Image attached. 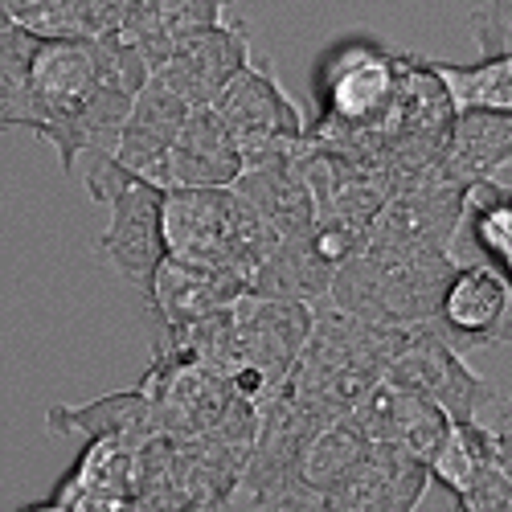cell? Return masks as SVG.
Masks as SVG:
<instances>
[{
	"label": "cell",
	"mask_w": 512,
	"mask_h": 512,
	"mask_svg": "<svg viewBox=\"0 0 512 512\" xmlns=\"http://www.w3.org/2000/svg\"><path fill=\"white\" fill-rule=\"evenodd\" d=\"M410 328L377 324L336 304H316L312 340L291 373V390L320 406L332 418H345L373 386L386 381V369L402 353Z\"/></svg>",
	"instance_id": "1"
},
{
	"label": "cell",
	"mask_w": 512,
	"mask_h": 512,
	"mask_svg": "<svg viewBox=\"0 0 512 512\" xmlns=\"http://www.w3.org/2000/svg\"><path fill=\"white\" fill-rule=\"evenodd\" d=\"M168 254L213 271H226L250 287L259 267L283 242L259 209L234 185L222 189H168L164 193Z\"/></svg>",
	"instance_id": "2"
},
{
	"label": "cell",
	"mask_w": 512,
	"mask_h": 512,
	"mask_svg": "<svg viewBox=\"0 0 512 512\" xmlns=\"http://www.w3.org/2000/svg\"><path fill=\"white\" fill-rule=\"evenodd\" d=\"M455 267L459 263L451 250L365 246L336 271L328 304L345 308L353 316H365V320H377V324H394V328L431 324Z\"/></svg>",
	"instance_id": "3"
},
{
	"label": "cell",
	"mask_w": 512,
	"mask_h": 512,
	"mask_svg": "<svg viewBox=\"0 0 512 512\" xmlns=\"http://www.w3.org/2000/svg\"><path fill=\"white\" fill-rule=\"evenodd\" d=\"M87 197L111 209L107 230L95 238V254L107 259L144 300L160 263L168 259V234H164V189L127 173L115 156H91L82 173Z\"/></svg>",
	"instance_id": "4"
},
{
	"label": "cell",
	"mask_w": 512,
	"mask_h": 512,
	"mask_svg": "<svg viewBox=\"0 0 512 512\" xmlns=\"http://www.w3.org/2000/svg\"><path fill=\"white\" fill-rule=\"evenodd\" d=\"M316 308L295 304V300H267V295L246 291L230 308V328H234V353H238V386L254 398L267 402L275 398L295 365H300L308 340H312Z\"/></svg>",
	"instance_id": "5"
},
{
	"label": "cell",
	"mask_w": 512,
	"mask_h": 512,
	"mask_svg": "<svg viewBox=\"0 0 512 512\" xmlns=\"http://www.w3.org/2000/svg\"><path fill=\"white\" fill-rule=\"evenodd\" d=\"M213 111L230 127V136L238 140L246 164L300 152L308 140V119H304L300 103L279 87L267 58H250L230 78V87L213 99Z\"/></svg>",
	"instance_id": "6"
},
{
	"label": "cell",
	"mask_w": 512,
	"mask_h": 512,
	"mask_svg": "<svg viewBox=\"0 0 512 512\" xmlns=\"http://www.w3.org/2000/svg\"><path fill=\"white\" fill-rule=\"evenodd\" d=\"M406 58L381 50L373 41H345L336 46L316 74V99L324 127H369L386 115L402 91Z\"/></svg>",
	"instance_id": "7"
},
{
	"label": "cell",
	"mask_w": 512,
	"mask_h": 512,
	"mask_svg": "<svg viewBox=\"0 0 512 512\" xmlns=\"http://www.w3.org/2000/svg\"><path fill=\"white\" fill-rule=\"evenodd\" d=\"M386 381L406 394H422L439 402L455 422H480V406L492 402L488 381H480L467 369L463 353L443 336L435 320L410 328L402 353L386 369Z\"/></svg>",
	"instance_id": "8"
},
{
	"label": "cell",
	"mask_w": 512,
	"mask_h": 512,
	"mask_svg": "<svg viewBox=\"0 0 512 512\" xmlns=\"http://www.w3.org/2000/svg\"><path fill=\"white\" fill-rule=\"evenodd\" d=\"M431 467L394 443L369 439L365 451L320 496L316 512H414Z\"/></svg>",
	"instance_id": "9"
},
{
	"label": "cell",
	"mask_w": 512,
	"mask_h": 512,
	"mask_svg": "<svg viewBox=\"0 0 512 512\" xmlns=\"http://www.w3.org/2000/svg\"><path fill=\"white\" fill-rule=\"evenodd\" d=\"M435 324L459 353H472L484 345H500L512 332V283L492 263H467L455 267Z\"/></svg>",
	"instance_id": "10"
},
{
	"label": "cell",
	"mask_w": 512,
	"mask_h": 512,
	"mask_svg": "<svg viewBox=\"0 0 512 512\" xmlns=\"http://www.w3.org/2000/svg\"><path fill=\"white\" fill-rule=\"evenodd\" d=\"M250 41H246V29L234 25V21H222L213 29H201V33H189L185 41H177L168 50L152 78L164 82L173 95H181L189 107H213L230 78L250 62Z\"/></svg>",
	"instance_id": "11"
},
{
	"label": "cell",
	"mask_w": 512,
	"mask_h": 512,
	"mask_svg": "<svg viewBox=\"0 0 512 512\" xmlns=\"http://www.w3.org/2000/svg\"><path fill=\"white\" fill-rule=\"evenodd\" d=\"M189 103L181 95H173L164 82L148 78V87L136 95L132 115H127L123 140L115 160L152 185H160L168 193V164H173V144L181 136V127L189 119Z\"/></svg>",
	"instance_id": "12"
},
{
	"label": "cell",
	"mask_w": 512,
	"mask_h": 512,
	"mask_svg": "<svg viewBox=\"0 0 512 512\" xmlns=\"http://www.w3.org/2000/svg\"><path fill=\"white\" fill-rule=\"evenodd\" d=\"M250 287L226 271H213V267H201V263H189V259H177L168 254L160 263L156 279H152V291H148V308L156 312L164 336L168 332H181L205 316H218L226 308H234Z\"/></svg>",
	"instance_id": "13"
},
{
	"label": "cell",
	"mask_w": 512,
	"mask_h": 512,
	"mask_svg": "<svg viewBox=\"0 0 512 512\" xmlns=\"http://www.w3.org/2000/svg\"><path fill=\"white\" fill-rule=\"evenodd\" d=\"M234 189L263 213L267 226L279 238H304V234H312L320 226L316 189H312V181L304 173L300 152L246 164L242 177L234 181Z\"/></svg>",
	"instance_id": "14"
},
{
	"label": "cell",
	"mask_w": 512,
	"mask_h": 512,
	"mask_svg": "<svg viewBox=\"0 0 512 512\" xmlns=\"http://www.w3.org/2000/svg\"><path fill=\"white\" fill-rule=\"evenodd\" d=\"M439 173L463 189L500 185L512 168V115L508 111H463L439 156Z\"/></svg>",
	"instance_id": "15"
},
{
	"label": "cell",
	"mask_w": 512,
	"mask_h": 512,
	"mask_svg": "<svg viewBox=\"0 0 512 512\" xmlns=\"http://www.w3.org/2000/svg\"><path fill=\"white\" fill-rule=\"evenodd\" d=\"M246 168V156L230 127L213 107H193L168 164V189H222L234 185Z\"/></svg>",
	"instance_id": "16"
},
{
	"label": "cell",
	"mask_w": 512,
	"mask_h": 512,
	"mask_svg": "<svg viewBox=\"0 0 512 512\" xmlns=\"http://www.w3.org/2000/svg\"><path fill=\"white\" fill-rule=\"evenodd\" d=\"M230 5L234 0H132L119 33L132 41V46L148 58V66L156 70V62L189 33L230 21L226 17Z\"/></svg>",
	"instance_id": "17"
},
{
	"label": "cell",
	"mask_w": 512,
	"mask_h": 512,
	"mask_svg": "<svg viewBox=\"0 0 512 512\" xmlns=\"http://www.w3.org/2000/svg\"><path fill=\"white\" fill-rule=\"evenodd\" d=\"M132 0H0V17L41 41L119 33Z\"/></svg>",
	"instance_id": "18"
},
{
	"label": "cell",
	"mask_w": 512,
	"mask_h": 512,
	"mask_svg": "<svg viewBox=\"0 0 512 512\" xmlns=\"http://www.w3.org/2000/svg\"><path fill=\"white\" fill-rule=\"evenodd\" d=\"M336 263L324 254L316 230L304 238H283L275 246V254L259 267V275L250 279L254 295H267V300H295V304H324L332 279H336Z\"/></svg>",
	"instance_id": "19"
},
{
	"label": "cell",
	"mask_w": 512,
	"mask_h": 512,
	"mask_svg": "<svg viewBox=\"0 0 512 512\" xmlns=\"http://www.w3.org/2000/svg\"><path fill=\"white\" fill-rule=\"evenodd\" d=\"M46 431L50 435H87L95 439H144L152 431V402L144 386L107 394L87 406H50L46 414Z\"/></svg>",
	"instance_id": "20"
},
{
	"label": "cell",
	"mask_w": 512,
	"mask_h": 512,
	"mask_svg": "<svg viewBox=\"0 0 512 512\" xmlns=\"http://www.w3.org/2000/svg\"><path fill=\"white\" fill-rule=\"evenodd\" d=\"M500 463V439L484 422H451V435L431 459V480L463 500Z\"/></svg>",
	"instance_id": "21"
},
{
	"label": "cell",
	"mask_w": 512,
	"mask_h": 512,
	"mask_svg": "<svg viewBox=\"0 0 512 512\" xmlns=\"http://www.w3.org/2000/svg\"><path fill=\"white\" fill-rule=\"evenodd\" d=\"M435 74L443 78L455 115L463 111H508L512 115V50L484 54L472 66L435 62Z\"/></svg>",
	"instance_id": "22"
},
{
	"label": "cell",
	"mask_w": 512,
	"mask_h": 512,
	"mask_svg": "<svg viewBox=\"0 0 512 512\" xmlns=\"http://www.w3.org/2000/svg\"><path fill=\"white\" fill-rule=\"evenodd\" d=\"M41 37L0 29V132H29L33 123V58Z\"/></svg>",
	"instance_id": "23"
},
{
	"label": "cell",
	"mask_w": 512,
	"mask_h": 512,
	"mask_svg": "<svg viewBox=\"0 0 512 512\" xmlns=\"http://www.w3.org/2000/svg\"><path fill=\"white\" fill-rule=\"evenodd\" d=\"M463 226L472 230V242L484 254V263L504 271L512 283V193L492 189V185H476L467 193Z\"/></svg>",
	"instance_id": "24"
},
{
	"label": "cell",
	"mask_w": 512,
	"mask_h": 512,
	"mask_svg": "<svg viewBox=\"0 0 512 512\" xmlns=\"http://www.w3.org/2000/svg\"><path fill=\"white\" fill-rule=\"evenodd\" d=\"M472 37L484 54H508L512 50V0H492V5L472 13Z\"/></svg>",
	"instance_id": "25"
},
{
	"label": "cell",
	"mask_w": 512,
	"mask_h": 512,
	"mask_svg": "<svg viewBox=\"0 0 512 512\" xmlns=\"http://www.w3.org/2000/svg\"><path fill=\"white\" fill-rule=\"evenodd\" d=\"M21 512H66V508H62V504H58V500L50 496V500H37V504H29V508H21Z\"/></svg>",
	"instance_id": "26"
}]
</instances>
